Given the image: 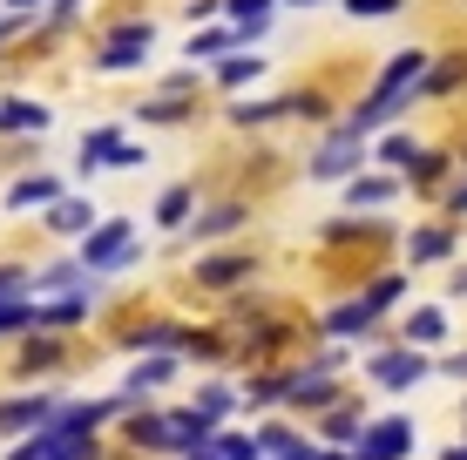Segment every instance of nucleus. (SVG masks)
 Returning a JSON list of instances; mask_svg holds the SVG:
<instances>
[{
	"mask_svg": "<svg viewBox=\"0 0 467 460\" xmlns=\"http://www.w3.org/2000/svg\"><path fill=\"white\" fill-rule=\"evenodd\" d=\"M142 55H150V21H142V27H122V35L102 47V68H129V61H142Z\"/></svg>",
	"mask_w": 467,
	"mask_h": 460,
	"instance_id": "f257e3e1",
	"label": "nucleus"
},
{
	"mask_svg": "<svg viewBox=\"0 0 467 460\" xmlns=\"http://www.w3.org/2000/svg\"><path fill=\"white\" fill-rule=\"evenodd\" d=\"M88 258H95V264H122V258H129V230H122V224H116V230H102Z\"/></svg>",
	"mask_w": 467,
	"mask_h": 460,
	"instance_id": "f03ea898",
	"label": "nucleus"
},
{
	"mask_svg": "<svg viewBox=\"0 0 467 460\" xmlns=\"http://www.w3.org/2000/svg\"><path fill=\"white\" fill-rule=\"evenodd\" d=\"M352 156H359V142H352V136H339V142H332V149H326V156H318V163H312V169H318V177H339V169L352 163Z\"/></svg>",
	"mask_w": 467,
	"mask_h": 460,
	"instance_id": "7ed1b4c3",
	"label": "nucleus"
},
{
	"mask_svg": "<svg viewBox=\"0 0 467 460\" xmlns=\"http://www.w3.org/2000/svg\"><path fill=\"white\" fill-rule=\"evenodd\" d=\"M7 122H14V129H41V122H47V108H27V102H7Z\"/></svg>",
	"mask_w": 467,
	"mask_h": 460,
	"instance_id": "20e7f679",
	"label": "nucleus"
},
{
	"mask_svg": "<svg viewBox=\"0 0 467 460\" xmlns=\"http://www.w3.org/2000/svg\"><path fill=\"white\" fill-rule=\"evenodd\" d=\"M231 14H237V21H244V27H265L271 0H231Z\"/></svg>",
	"mask_w": 467,
	"mask_h": 460,
	"instance_id": "39448f33",
	"label": "nucleus"
},
{
	"mask_svg": "<svg viewBox=\"0 0 467 460\" xmlns=\"http://www.w3.org/2000/svg\"><path fill=\"white\" fill-rule=\"evenodd\" d=\"M47 197H55V183H47V177H35V183L14 189V203H47Z\"/></svg>",
	"mask_w": 467,
	"mask_h": 460,
	"instance_id": "423d86ee",
	"label": "nucleus"
},
{
	"mask_svg": "<svg viewBox=\"0 0 467 460\" xmlns=\"http://www.w3.org/2000/svg\"><path fill=\"white\" fill-rule=\"evenodd\" d=\"M55 224H61V230H82V224H88V203H61Z\"/></svg>",
	"mask_w": 467,
	"mask_h": 460,
	"instance_id": "0eeeda50",
	"label": "nucleus"
},
{
	"mask_svg": "<svg viewBox=\"0 0 467 460\" xmlns=\"http://www.w3.org/2000/svg\"><path fill=\"white\" fill-rule=\"evenodd\" d=\"M183 210H190V189H170V197H163V224H176Z\"/></svg>",
	"mask_w": 467,
	"mask_h": 460,
	"instance_id": "6e6552de",
	"label": "nucleus"
},
{
	"mask_svg": "<svg viewBox=\"0 0 467 460\" xmlns=\"http://www.w3.org/2000/svg\"><path fill=\"white\" fill-rule=\"evenodd\" d=\"M352 14H393V0H346Z\"/></svg>",
	"mask_w": 467,
	"mask_h": 460,
	"instance_id": "1a4fd4ad",
	"label": "nucleus"
},
{
	"mask_svg": "<svg viewBox=\"0 0 467 460\" xmlns=\"http://www.w3.org/2000/svg\"><path fill=\"white\" fill-rule=\"evenodd\" d=\"M14 7H27V0H14Z\"/></svg>",
	"mask_w": 467,
	"mask_h": 460,
	"instance_id": "9d476101",
	"label": "nucleus"
}]
</instances>
